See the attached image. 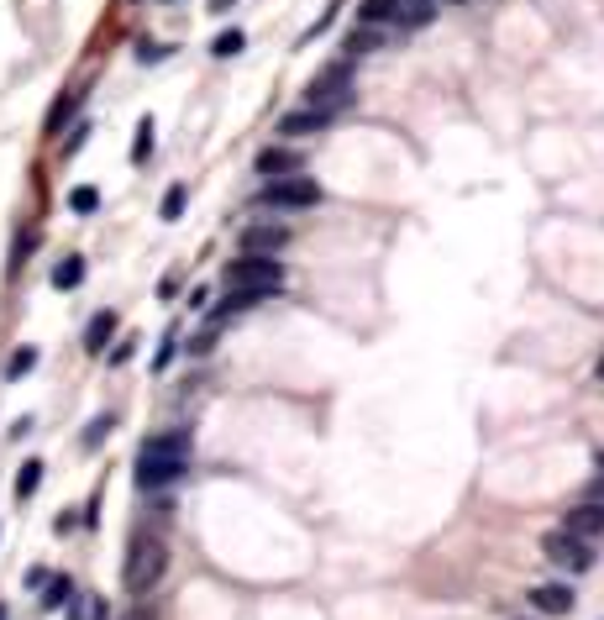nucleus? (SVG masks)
Wrapping results in <instances>:
<instances>
[{
    "instance_id": "f257e3e1",
    "label": "nucleus",
    "mask_w": 604,
    "mask_h": 620,
    "mask_svg": "<svg viewBox=\"0 0 604 620\" xmlns=\"http://www.w3.org/2000/svg\"><path fill=\"white\" fill-rule=\"evenodd\" d=\"M189 452H195L189 432L148 436L142 452H137V489H169V484H179L184 473H189Z\"/></svg>"
},
{
    "instance_id": "f03ea898",
    "label": "nucleus",
    "mask_w": 604,
    "mask_h": 620,
    "mask_svg": "<svg viewBox=\"0 0 604 620\" xmlns=\"http://www.w3.org/2000/svg\"><path fill=\"white\" fill-rule=\"evenodd\" d=\"M163 573H169V547H163V536H132V547H126V568H121V584L132 594H152L163 584Z\"/></svg>"
},
{
    "instance_id": "7ed1b4c3",
    "label": "nucleus",
    "mask_w": 604,
    "mask_h": 620,
    "mask_svg": "<svg viewBox=\"0 0 604 620\" xmlns=\"http://www.w3.org/2000/svg\"><path fill=\"white\" fill-rule=\"evenodd\" d=\"M352 63H358V59H347V53L326 63V68L305 85V105H310V111H332V116H336V111L352 100Z\"/></svg>"
},
{
    "instance_id": "20e7f679",
    "label": "nucleus",
    "mask_w": 604,
    "mask_h": 620,
    "mask_svg": "<svg viewBox=\"0 0 604 620\" xmlns=\"http://www.w3.org/2000/svg\"><path fill=\"white\" fill-rule=\"evenodd\" d=\"M226 284L269 300V295L284 289V263H279V258H247V252H242V263H226Z\"/></svg>"
},
{
    "instance_id": "39448f33",
    "label": "nucleus",
    "mask_w": 604,
    "mask_h": 620,
    "mask_svg": "<svg viewBox=\"0 0 604 620\" xmlns=\"http://www.w3.org/2000/svg\"><path fill=\"white\" fill-rule=\"evenodd\" d=\"M258 205H269V211H310V205H321V185L305 179V174L269 179V185L258 189Z\"/></svg>"
},
{
    "instance_id": "423d86ee",
    "label": "nucleus",
    "mask_w": 604,
    "mask_h": 620,
    "mask_svg": "<svg viewBox=\"0 0 604 620\" xmlns=\"http://www.w3.org/2000/svg\"><path fill=\"white\" fill-rule=\"evenodd\" d=\"M542 552H546V562H557V568L573 573V579L594 568V542H578V536H568V531H546Z\"/></svg>"
},
{
    "instance_id": "0eeeda50",
    "label": "nucleus",
    "mask_w": 604,
    "mask_h": 620,
    "mask_svg": "<svg viewBox=\"0 0 604 620\" xmlns=\"http://www.w3.org/2000/svg\"><path fill=\"white\" fill-rule=\"evenodd\" d=\"M237 248L247 258H279V252L289 248V226L284 221H252V226H242Z\"/></svg>"
},
{
    "instance_id": "6e6552de",
    "label": "nucleus",
    "mask_w": 604,
    "mask_h": 620,
    "mask_svg": "<svg viewBox=\"0 0 604 620\" xmlns=\"http://www.w3.org/2000/svg\"><path fill=\"white\" fill-rule=\"evenodd\" d=\"M563 531L578 536V542H599V536H604V505H599V499H578V505H568Z\"/></svg>"
},
{
    "instance_id": "1a4fd4ad",
    "label": "nucleus",
    "mask_w": 604,
    "mask_h": 620,
    "mask_svg": "<svg viewBox=\"0 0 604 620\" xmlns=\"http://www.w3.org/2000/svg\"><path fill=\"white\" fill-rule=\"evenodd\" d=\"M436 0H394V27L399 32H421V27H431L436 22Z\"/></svg>"
},
{
    "instance_id": "9d476101",
    "label": "nucleus",
    "mask_w": 604,
    "mask_h": 620,
    "mask_svg": "<svg viewBox=\"0 0 604 620\" xmlns=\"http://www.w3.org/2000/svg\"><path fill=\"white\" fill-rule=\"evenodd\" d=\"M258 174H263V179H289V174H300V153L273 142V148L258 153Z\"/></svg>"
},
{
    "instance_id": "9b49d317",
    "label": "nucleus",
    "mask_w": 604,
    "mask_h": 620,
    "mask_svg": "<svg viewBox=\"0 0 604 620\" xmlns=\"http://www.w3.org/2000/svg\"><path fill=\"white\" fill-rule=\"evenodd\" d=\"M332 122H336L332 111H310V105H305V111H289V116H279V137H305V132H326Z\"/></svg>"
},
{
    "instance_id": "f8f14e48",
    "label": "nucleus",
    "mask_w": 604,
    "mask_h": 620,
    "mask_svg": "<svg viewBox=\"0 0 604 620\" xmlns=\"http://www.w3.org/2000/svg\"><path fill=\"white\" fill-rule=\"evenodd\" d=\"M531 605H536L542 615H568V610H573V589H568V584H536V589H531Z\"/></svg>"
},
{
    "instance_id": "ddd939ff",
    "label": "nucleus",
    "mask_w": 604,
    "mask_h": 620,
    "mask_svg": "<svg viewBox=\"0 0 604 620\" xmlns=\"http://www.w3.org/2000/svg\"><path fill=\"white\" fill-rule=\"evenodd\" d=\"M116 337V310H100L85 326V352H105V342Z\"/></svg>"
},
{
    "instance_id": "4468645a",
    "label": "nucleus",
    "mask_w": 604,
    "mask_h": 620,
    "mask_svg": "<svg viewBox=\"0 0 604 620\" xmlns=\"http://www.w3.org/2000/svg\"><path fill=\"white\" fill-rule=\"evenodd\" d=\"M358 27H394V0H362Z\"/></svg>"
},
{
    "instance_id": "2eb2a0df",
    "label": "nucleus",
    "mask_w": 604,
    "mask_h": 620,
    "mask_svg": "<svg viewBox=\"0 0 604 620\" xmlns=\"http://www.w3.org/2000/svg\"><path fill=\"white\" fill-rule=\"evenodd\" d=\"M379 42H384V32H379V27H358L347 42H342V53H347V59H362V53H373Z\"/></svg>"
},
{
    "instance_id": "dca6fc26",
    "label": "nucleus",
    "mask_w": 604,
    "mask_h": 620,
    "mask_svg": "<svg viewBox=\"0 0 604 620\" xmlns=\"http://www.w3.org/2000/svg\"><path fill=\"white\" fill-rule=\"evenodd\" d=\"M85 284V258H63L53 269V289H79Z\"/></svg>"
},
{
    "instance_id": "f3484780",
    "label": "nucleus",
    "mask_w": 604,
    "mask_h": 620,
    "mask_svg": "<svg viewBox=\"0 0 604 620\" xmlns=\"http://www.w3.org/2000/svg\"><path fill=\"white\" fill-rule=\"evenodd\" d=\"M37 358H42V352H37V347H16V352H11V363H5V378H11V384H16V378H27L32 369H37Z\"/></svg>"
},
{
    "instance_id": "a211bd4d",
    "label": "nucleus",
    "mask_w": 604,
    "mask_h": 620,
    "mask_svg": "<svg viewBox=\"0 0 604 620\" xmlns=\"http://www.w3.org/2000/svg\"><path fill=\"white\" fill-rule=\"evenodd\" d=\"M42 610H63V605H74V584H69V579H48V584H42Z\"/></svg>"
},
{
    "instance_id": "6ab92c4d",
    "label": "nucleus",
    "mask_w": 604,
    "mask_h": 620,
    "mask_svg": "<svg viewBox=\"0 0 604 620\" xmlns=\"http://www.w3.org/2000/svg\"><path fill=\"white\" fill-rule=\"evenodd\" d=\"M37 489H42V463H37V458H27V468L16 473V499H32Z\"/></svg>"
},
{
    "instance_id": "aec40b11",
    "label": "nucleus",
    "mask_w": 604,
    "mask_h": 620,
    "mask_svg": "<svg viewBox=\"0 0 604 620\" xmlns=\"http://www.w3.org/2000/svg\"><path fill=\"white\" fill-rule=\"evenodd\" d=\"M184 205H189V185H174L169 195H163L158 216H163V221H179V216H184Z\"/></svg>"
},
{
    "instance_id": "412c9836",
    "label": "nucleus",
    "mask_w": 604,
    "mask_h": 620,
    "mask_svg": "<svg viewBox=\"0 0 604 620\" xmlns=\"http://www.w3.org/2000/svg\"><path fill=\"white\" fill-rule=\"evenodd\" d=\"M152 137H158V126H152V116H142V122H137V142H132V163H148Z\"/></svg>"
},
{
    "instance_id": "4be33fe9",
    "label": "nucleus",
    "mask_w": 604,
    "mask_h": 620,
    "mask_svg": "<svg viewBox=\"0 0 604 620\" xmlns=\"http://www.w3.org/2000/svg\"><path fill=\"white\" fill-rule=\"evenodd\" d=\"M242 48H247V37H242V27L221 32V37H215V42H211V53H215V59H237Z\"/></svg>"
},
{
    "instance_id": "5701e85b",
    "label": "nucleus",
    "mask_w": 604,
    "mask_h": 620,
    "mask_svg": "<svg viewBox=\"0 0 604 620\" xmlns=\"http://www.w3.org/2000/svg\"><path fill=\"white\" fill-rule=\"evenodd\" d=\"M69 211H79V216H95V211H100V189H95V185H79L74 195H69Z\"/></svg>"
},
{
    "instance_id": "b1692460",
    "label": "nucleus",
    "mask_w": 604,
    "mask_h": 620,
    "mask_svg": "<svg viewBox=\"0 0 604 620\" xmlns=\"http://www.w3.org/2000/svg\"><path fill=\"white\" fill-rule=\"evenodd\" d=\"M342 5H347V0H332V5H326V11H321V16H316L310 27H305V37H300V42H316L321 32H332V22H336V11H342Z\"/></svg>"
},
{
    "instance_id": "393cba45",
    "label": "nucleus",
    "mask_w": 604,
    "mask_h": 620,
    "mask_svg": "<svg viewBox=\"0 0 604 620\" xmlns=\"http://www.w3.org/2000/svg\"><path fill=\"white\" fill-rule=\"evenodd\" d=\"M111 426H116V421H111V415H95L90 426H85V452H95V447H100V442H105V432H111Z\"/></svg>"
},
{
    "instance_id": "a878e982",
    "label": "nucleus",
    "mask_w": 604,
    "mask_h": 620,
    "mask_svg": "<svg viewBox=\"0 0 604 620\" xmlns=\"http://www.w3.org/2000/svg\"><path fill=\"white\" fill-rule=\"evenodd\" d=\"M79 105H85V95H69V100H59V111H53V122H48V132H59V126H63V116H74Z\"/></svg>"
},
{
    "instance_id": "bb28decb",
    "label": "nucleus",
    "mask_w": 604,
    "mask_h": 620,
    "mask_svg": "<svg viewBox=\"0 0 604 620\" xmlns=\"http://www.w3.org/2000/svg\"><path fill=\"white\" fill-rule=\"evenodd\" d=\"M169 59V42H137V63H163Z\"/></svg>"
},
{
    "instance_id": "cd10ccee",
    "label": "nucleus",
    "mask_w": 604,
    "mask_h": 620,
    "mask_svg": "<svg viewBox=\"0 0 604 620\" xmlns=\"http://www.w3.org/2000/svg\"><path fill=\"white\" fill-rule=\"evenodd\" d=\"M132 352H137V337H121L116 347H111V363H126Z\"/></svg>"
},
{
    "instance_id": "c85d7f7f",
    "label": "nucleus",
    "mask_w": 604,
    "mask_h": 620,
    "mask_svg": "<svg viewBox=\"0 0 604 620\" xmlns=\"http://www.w3.org/2000/svg\"><path fill=\"white\" fill-rule=\"evenodd\" d=\"M85 137H90V126H74V137L63 142V153H79V148H85Z\"/></svg>"
},
{
    "instance_id": "c756f323",
    "label": "nucleus",
    "mask_w": 604,
    "mask_h": 620,
    "mask_svg": "<svg viewBox=\"0 0 604 620\" xmlns=\"http://www.w3.org/2000/svg\"><path fill=\"white\" fill-rule=\"evenodd\" d=\"M53 531H59V536H69V531H74V510H63L59 521H53Z\"/></svg>"
},
{
    "instance_id": "7c9ffc66",
    "label": "nucleus",
    "mask_w": 604,
    "mask_h": 620,
    "mask_svg": "<svg viewBox=\"0 0 604 620\" xmlns=\"http://www.w3.org/2000/svg\"><path fill=\"white\" fill-rule=\"evenodd\" d=\"M232 5H237V0H211V5H206V11H211V16H226V11H232Z\"/></svg>"
},
{
    "instance_id": "2f4dec72",
    "label": "nucleus",
    "mask_w": 604,
    "mask_h": 620,
    "mask_svg": "<svg viewBox=\"0 0 604 620\" xmlns=\"http://www.w3.org/2000/svg\"><path fill=\"white\" fill-rule=\"evenodd\" d=\"M126 620H158V615H152L148 605H137V610H132V615H126Z\"/></svg>"
},
{
    "instance_id": "473e14b6",
    "label": "nucleus",
    "mask_w": 604,
    "mask_h": 620,
    "mask_svg": "<svg viewBox=\"0 0 604 620\" xmlns=\"http://www.w3.org/2000/svg\"><path fill=\"white\" fill-rule=\"evenodd\" d=\"M594 373H599V384H604V358H599V369H594Z\"/></svg>"
},
{
    "instance_id": "72a5a7b5",
    "label": "nucleus",
    "mask_w": 604,
    "mask_h": 620,
    "mask_svg": "<svg viewBox=\"0 0 604 620\" xmlns=\"http://www.w3.org/2000/svg\"><path fill=\"white\" fill-rule=\"evenodd\" d=\"M0 620H5V605H0Z\"/></svg>"
},
{
    "instance_id": "f704fd0d",
    "label": "nucleus",
    "mask_w": 604,
    "mask_h": 620,
    "mask_svg": "<svg viewBox=\"0 0 604 620\" xmlns=\"http://www.w3.org/2000/svg\"><path fill=\"white\" fill-rule=\"evenodd\" d=\"M599 468H604V452H599Z\"/></svg>"
},
{
    "instance_id": "c9c22d12",
    "label": "nucleus",
    "mask_w": 604,
    "mask_h": 620,
    "mask_svg": "<svg viewBox=\"0 0 604 620\" xmlns=\"http://www.w3.org/2000/svg\"><path fill=\"white\" fill-rule=\"evenodd\" d=\"M436 5H442V0H436ZM453 5H457V0H453Z\"/></svg>"
}]
</instances>
